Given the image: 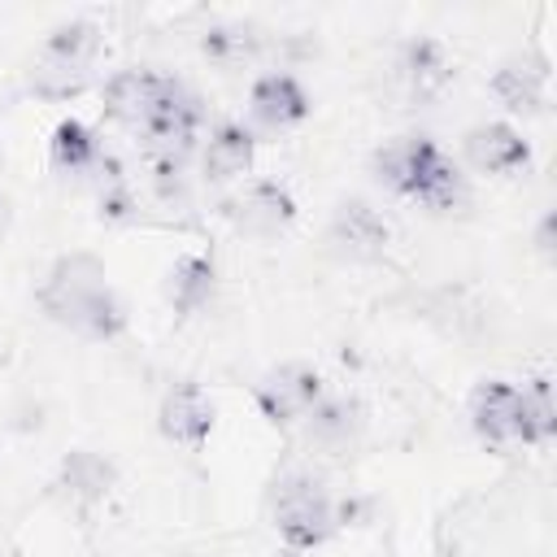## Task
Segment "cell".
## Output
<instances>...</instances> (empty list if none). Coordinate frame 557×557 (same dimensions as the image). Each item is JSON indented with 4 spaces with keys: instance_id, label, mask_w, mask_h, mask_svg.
I'll list each match as a JSON object with an SVG mask.
<instances>
[{
    "instance_id": "ba28073f",
    "label": "cell",
    "mask_w": 557,
    "mask_h": 557,
    "mask_svg": "<svg viewBox=\"0 0 557 557\" xmlns=\"http://www.w3.org/2000/svg\"><path fill=\"white\" fill-rule=\"evenodd\" d=\"M226 213H231V222H235L244 235L274 239V235H283V231L296 222V200H292V191H287L283 183L261 178V183H248V187L226 205Z\"/></svg>"
},
{
    "instance_id": "484cf974",
    "label": "cell",
    "mask_w": 557,
    "mask_h": 557,
    "mask_svg": "<svg viewBox=\"0 0 557 557\" xmlns=\"http://www.w3.org/2000/svg\"><path fill=\"white\" fill-rule=\"evenodd\" d=\"M283 557H305V553H292V548H287V553H283Z\"/></svg>"
},
{
    "instance_id": "603a6c76",
    "label": "cell",
    "mask_w": 557,
    "mask_h": 557,
    "mask_svg": "<svg viewBox=\"0 0 557 557\" xmlns=\"http://www.w3.org/2000/svg\"><path fill=\"white\" fill-rule=\"evenodd\" d=\"M148 178H152V191L165 200V205H183L187 200V178H183V152L174 148H157L148 157Z\"/></svg>"
},
{
    "instance_id": "d6986e66",
    "label": "cell",
    "mask_w": 557,
    "mask_h": 557,
    "mask_svg": "<svg viewBox=\"0 0 557 557\" xmlns=\"http://www.w3.org/2000/svg\"><path fill=\"white\" fill-rule=\"evenodd\" d=\"M557 435V405L553 379L535 374L518 387V444H548Z\"/></svg>"
},
{
    "instance_id": "4fadbf2b",
    "label": "cell",
    "mask_w": 557,
    "mask_h": 557,
    "mask_svg": "<svg viewBox=\"0 0 557 557\" xmlns=\"http://www.w3.org/2000/svg\"><path fill=\"white\" fill-rule=\"evenodd\" d=\"M100 57V26L87 17H70L57 22L39 48V65L52 70H74V74H91V61Z\"/></svg>"
},
{
    "instance_id": "9a60e30c",
    "label": "cell",
    "mask_w": 557,
    "mask_h": 557,
    "mask_svg": "<svg viewBox=\"0 0 557 557\" xmlns=\"http://www.w3.org/2000/svg\"><path fill=\"white\" fill-rule=\"evenodd\" d=\"M218 287V261L209 252H183L165 274V300L174 313H196L213 300Z\"/></svg>"
},
{
    "instance_id": "ac0fdd59",
    "label": "cell",
    "mask_w": 557,
    "mask_h": 557,
    "mask_svg": "<svg viewBox=\"0 0 557 557\" xmlns=\"http://www.w3.org/2000/svg\"><path fill=\"white\" fill-rule=\"evenodd\" d=\"M361 422H366V409H361L352 396H322V400L305 413V431H309V440L322 444V448H344V444H352L357 431H361Z\"/></svg>"
},
{
    "instance_id": "277c9868",
    "label": "cell",
    "mask_w": 557,
    "mask_h": 557,
    "mask_svg": "<svg viewBox=\"0 0 557 557\" xmlns=\"http://www.w3.org/2000/svg\"><path fill=\"white\" fill-rule=\"evenodd\" d=\"M200 126H205V100H200L183 78L161 74L157 96H152V104H148L139 131H144L152 144H161V148L183 152V148L200 135Z\"/></svg>"
},
{
    "instance_id": "e0dca14e",
    "label": "cell",
    "mask_w": 557,
    "mask_h": 557,
    "mask_svg": "<svg viewBox=\"0 0 557 557\" xmlns=\"http://www.w3.org/2000/svg\"><path fill=\"white\" fill-rule=\"evenodd\" d=\"M157 83H161V74H157V70H139V65H135V70H117V74H109L104 87H100L104 113H109L113 122L139 126L144 113H148V104H152V96H157Z\"/></svg>"
},
{
    "instance_id": "7402d4cb",
    "label": "cell",
    "mask_w": 557,
    "mask_h": 557,
    "mask_svg": "<svg viewBox=\"0 0 557 557\" xmlns=\"http://www.w3.org/2000/svg\"><path fill=\"white\" fill-rule=\"evenodd\" d=\"M257 44H261V35H257L252 26H244V22H222V26H209V30L200 35V52H205L209 61H218V65H239V61H248V57L257 52Z\"/></svg>"
},
{
    "instance_id": "7c38bea8",
    "label": "cell",
    "mask_w": 557,
    "mask_h": 557,
    "mask_svg": "<svg viewBox=\"0 0 557 557\" xmlns=\"http://www.w3.org/2000/svg\"><path fill=\"white\" fill-rule=\"evenodd\" d=\"M487 87L509 113H540L548 100V61H500Z\"/></svg>"
},
{
    "instance_id": "ffe728a7",
    "label": "cell",
    "mask_w": 557,
    "mask_h": 557,
    "mask_svg": "<svg viewBox=\"0 0 557 557\" xmlns=\"http://www.w3.org/2000/svg\"><path fill=\"white\" fill-rule=\"evenodd\" d=\"M113 479H117L113 461H104V457L91 453V448H74V453H65V461H61V487H65L78 505L104 500L109 487H113Z\"/></svg>"
},
{
    "instance_id": "5b68a950",
    "label": "cell",
    "mask_w": 557,
    "mask_h": 557,
    "mask_svg": "<svg viewBox=\"0 0 557 557\" xmlns=\"http://www.w3.org/2000/svg\"><path fill=\"white\" fill-rule=\"evenodd\" d=\"M326 396V383L313 366L305 361H287L278 370H270L261 383H257V405L261 413L274 422V426H292V422H305V413Z\"/></svg>"
},
{
    "instance_id": "5bb4252c",
    "label": "cell",
    "mask_w": 557,
    "mask_h": 557,
    "mask_svg": "<svg viewBox=\"0 0 557 557\" xmlns=\"http://www.w3.org/2000/svg\"><path fill=\"white\" fill-rule=\"evenodd\" d=\"M252 157H257V135L244 126V122H218L209 131V144H205V178L209 183H231L239 174L252 170Z\"/></svg>"
},
{
    "instance_id": "44dd1931",
    "label": "cell",
    "mask_w": 557,
    "mask_h": 557,
    "mask_svg": "<svg viewBox=\"0 0 557 557\" xmlns=\"http://www.w3.org/2000/svg\"><path fill=\"white\" fill-rule=\"evenodd\" d=\"M48 157H52V170H61V174H87L100 165L104 152H100V139L91 135V126H83L78 117H65L52 131Z\"/></svg>"
},
{
    "instance_id": "3957f363",
    "label": "cell",
    "mask_w": 557,
    "mask_h": 557,
    "mask_svg": "<svg viewBox=\"0 0 557 557\" xmlns=\"http://www.w3.org/2000/svg\"><path fill=\"white\" fill-rule=\"evenodd\" d=\"M270 513H274V527H278V540L292 548V553H313L322 548L339 518H335V500L331 492L322 487V479H313L309 470H287L274 492H270Z\"/></svg>"
},
{
    "instance_id": "8992f818",
    "label": "cell",
    "mask_w": 557,
    "mask_h": 557,
    "mask_svg": "<svg viewBox=\"0 0 557 557\" xmlns=\"http://www.w3.org/2000/svg\"><path fill=\"white\" fill-rule=\"evenodd\" d=\"M157 431H161L170 444H178V448H187V453H200V448L209 444V435H213V400L205 396V387L191 383V379H178V383L161 396Z\"/></svg>"
},
{
    "instance_id": "d4e9b609",
    "label": "cell",
    "mask_w": 557,
    "mask_h": 557,
    "mask_svg": "<svg viewBox=\"0 0 557 557\" xmlns=\"http://www.w3.org/2000/svg\"><path fill=\"white\" fill-rule=\"evenodd\" d=\"M9 218H13V205H9V196H0V231L9 226Z\"/></svg>"
},
{
    "instance_id": "30bf717a",
    "label": "cell",
    "mask_w": 557,
    "mask_h": 557,
    "mask_svg": "<svg viewBox=\"0 0 557 557\" xmlns=\"http://www.w3.org/2000/svg\"><path fill=\"white\" fill-rule=\"evenodd\" d=\"M461 148H466V161L474 170H483V174H500L505 178V174H518V170L531 165V144L509 122H479V126H470Z\"/></svg>"
},
{
    "instance_id": "8fae6325",
    "label": "cell",
    "mask_w": 557,
    "mask_h": 557,
    "mask_svg": "<svg viewBox=\"0 0 557 557\" xmlns=\"http://www.w3.org/2000/svg\"><path fill=\"white\" fill-rule=\"evenodd\" d=\"M470 426L483 444H518V383L479 379L470 392Z\"/></svg>"
},
{
    "instance_id": "9c48e42d",
    "label": "cell",
    "mask_w": 557,
    "mask_h": 557,
    "mask_svg": "<svg viewBox=\"0 0 557 557\" xmlns=\"http://www.w3.org/2000/svg\"><path fill=\"white\" fill-rule=\"evenodd\" d=\"M331 244H335L339 252L357 257V261H374V257L387 252L392 226L383 222V213H379L370 200L348 196V200H339L335 213H331Z\"/></svg>"
},
{
    "instance_id": "cb8c5ba5",
    "label": "cell",
    "mask_w": 557,
    "mask_h": 557,
    "mask_svg": "<svg viewBox=\"0 0 557 557\" xmlns=\"http://www.w3.org/2000/svg\"><path fill=\"white\" fill-rule=\"evenodd\" d=\"M87 74H74V70H52V65H39L35 74H30V87H35V96H48V100H70V96H78V91H87Z\"/></svg>"
},
{
    "instance_id": "2e32d148",
    "label": "cell",
    "mask_w": 557,
    "mask_h": 557,
    "mask_svg": "<svg viewBox=\"0 0 557 557\" xmlns=\"http://www.w3.org/2000/svg\"><path fill=\"white\" fill-rule=\"evenodd\" d=\"M400 74H405V83H409V91L418 100H431L453 83V57H448V48L440 39L418 35L400 52Z\"/></svg>"
},
{
    "instance_id": "6da1fadb",
    "label": "cell",
    "mask_w": 557,
    "mask_h": 557,
    "mask_svg": "<svg viewBox=\"0 0 557 557\" xmlns=\"http://www.w3.org/2000/svg\"><path fill=\"white\" fill-rule=\"evenodd\" d=\"M39 309L57 326L74 331L78 339H96V344L117 339L131 322L126 300L109 283L104 261L91 252H65L52 261V270L39 283Z\"/></svg>"
},
{
    "instance_id": "52a82bcc",
    "label": "cell",
    "mask_w": 557,
    "mask_h": 557,
    "mask_svg": "<svg viewBox=\"0 0 557 557\" xmlns=\"http://www.w3.org/2000/svg\"><path fill=\"white\" fill-rule=\"evenodd\" d=\"M248 113H252V122L265 126V131H292V126H300V122L313 113V100H309V91H305V83H300L296 74L270 70V74H261V78L252 83V91H248Z\"/></svg>"
},
{
    "instance_id": "7a4b0ae2",
    "label": "cell",
    "mask_w": 557,
    "mask_h": 557,
    "mask_svg": "<svg viewBox=\"0 0 557 557\" xmlns=\"http://www.w3.org/2000/svg\"><path fill=\"white\" fill-rule=\"evenodd\" d=\"M370 170L387 191H396L405 200H418L431 213H453V209H461L470 200L466 174L440 152V144L431 135H396V139H387L383 148H374Z\"/></svg>"
}]
</instances>
